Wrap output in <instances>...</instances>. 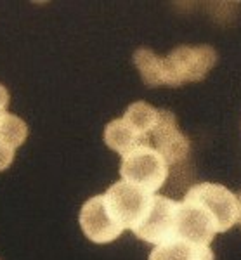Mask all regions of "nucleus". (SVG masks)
<instances>
[{
  "instance_id": "nucleus-1",
  "label": "nucleus",
  "mask_w": 241,
  "mask_h": 260,
  "mask_svg": "<svg viewBox=\"0 0 241 260\" xmlns=\"http://www.w3.org/2000/svg\"><path fill=\"white\" fill-rule=\"evenodd\" d=\"M217 62V52L210 45L177 47L162 57V85L179 87L188 82H200Z\"/></svg>"
},
{
  "instance_id": "nucleus-2",
  "label": "nucleus",
  "mask_w": 241,
  "mask_h": 260,
  "mask_svg": "<svg viewBox=\"0 0 241 260\" xmlns=\"http://www.w3.org/2000/svg\"><path fill=\"white\" fill-rule=\"evenodd\" d=\"M120 175L125 182L155 194L168 177V165L151 146H139L122 156Z\"/></svg>"
},
{
  "instance_id": "nucleus-3",
  "label": "nucleus",
  "mask_w": 241,
  "mask_h": 260,
  "mask_svg": "<svg viewBox=\"0 0 241 260\" xmlns=\"http://www.w3.org/2000/svg\"><path fill=\"white\" fill-rule=\"evenodd\" d=\"M212 217L217 233H226L238 222V196L226 186L214 182H201L189 187L184 196Z\"/></svg>"
},
{
  "instance_id": "nucleus-4",
  "label": "nucleus",
  "mask_w": 241,
  "mask_h": 260,
  "mask_svg": "<svg viewBox=\"0 0 241 260\" xmlns=\"http://www.w3.org/2000/svg\"><path fill=\"white\" fill-rule=\"evenodd\" d=\"M177 215H179V201L153 194L144 217L132 229V233L142 241L163 245L177 238Z\"/></svg>"
},
{
  "instance_id": "nucleus-5",
  "label": "nucleus",
  "mask_w": 241,
  "mask_h": 260,
  "mask_svg": "<svg viewBox=\"0 0 241 260\" xmlns=\"http://www.w3.org/2000/svg\"><path fill=\"white\" fill-rule=\"evenodd\" d=\"M104 203L109 213L124 229H134L142 220L153 194L132 184L120 180L106 191Z\"/></svg>"
},
{
  "instance_id": "nucleus-6",
  "label": "nucleus",
  "mask_w": 241,
  "mask_h": 260,
  "mask_svg": "<svg viewBox=\"0 0 241 260\" xmlns=\"http://www.w3.org/2000/svg\"><path fill=\"white\" fill-rule=\"evenodd\" d=\"M149 146L163 158L167 165H175L186 160L189 154V139L177 127L174 113L160 110L158 121L149 137Z\"/></svg>"
},
{
  "instance_id": "nucleus-7",
  "label": "nucleus",
  "mask_w": 241,
  "mask_h": 260,
  "mask_svg": "<svg viewBox=\"0 0 241 260\" xmlns=\"http://www.w3.org/2000/svg\"><path fill=\"white\" fill-rule=\"evenodd\" d=\"M78 220L83 234L94 243H109L116 240L125 231L111 217L103 194L92 196L91 200L85 201V205L80 210Z\"/></svg>"
},
{
  "instance_id": "nucleus-8",
  "label": "nucleus",
  "mask_w": 241,
  "mask_h": 260,
  "mask_svg": "<svg viewBox=\"0 0 241 260\" xmlns=\"http://www.w3.org/2000/svg\"><path fill=\"white\" fill-rule=\"evenodd\" d=\"M217 234L212 217L194 201H179V215H177V238L193 245L208 246Z\"/></svg>"
},
{
  "instance_id": "nucleus-9",
  "label": "nucleus",
  "mask_w": 241,
  "mask_h": 260,
  "mask_svg": "<svg viewBox=\"0 0 241 260\" xmlns=\"http://www.w3.org/2000/svg\"><path fill=\"white\" fill-rule=\"evenodd\" d=\"M214 251L210 246L193 245L184 240L167 241L163 245H156L149 253L147 260H214Z\"/></svg>"
},
{
  "instance_id": "nucleus-10",
  "label": "nucleus",
  "mask_w": 241,
  "mask_h": 260,
  "mask_svg": "<svg viewBox=\"0 0 241 260\" xmlns=\"http://www.w3.org/2000/svg\"><path fill=\"white\" fill-rule=\"evenodd\" d=\"M158 115H160V110H156L151 104L147 103H134L127 108L125 115H124V123L129 127L130 130H134L142 141L149 144V137H151V132H153L156 121H158Z\"/></svg>"
},
{
  "instance_id": "nucleus-11",
  "label": "nucleus",
  "mask_w": 241,
  "mask_h": 260,
  "mask_svg": "<svg viewBox=\"0 0 241 260\" xmlns=\"http://www.w3.org/2000/svg\"><path fill=\"white\" fill-rule=\"evenodd\" d=\"M104 142H106L108 148L120 153L122 156L129 153V151L139 148V146H149L147 142L142 141L134 130H130L127 127L122 118L109 121L106 125V130H104Z\"/></svg>"
},
{
  "instance_id": "nucleus-12",
  "label": "nucleus",
  "mask_w": 241,
  "mask_h": 260,
  "mask_svg": "<svg viewBox=\"0 0 241 260\" xmlns=\"http://www.w3.org/2000/svg\"><path fill=\"white\" fill-rule=\"evenodd\" d=\"M134 64L137 66L146 85H162V57H158L153 50L139 49L134 54Z\"/></svg>"
},
{
  "instance_id": "nucleus-13",
  "label": "nucleus",
  "mask_w": 241,
  "mask_h": 260,
  "mask_svg": "<svg viewBox=\"0 0 241 260\" xmlns=\"http://www.w3.org/2000/svg\"><path fill=\"white\" fill-rule=\"evenodd\" d=\"M28 137V127L19 116L6 113L0 118V144L11 149H18Z\"/></svg>"
},
{
  "instance_id": "nucleus-14",
  "label": "nucleus",
  "mask_w": 241,
  "mask_h": 260,
  "mask_svg": "<svg viewBox=\"0 0 241 260\" xmlns=\"http://www.w3.org/2000/svg\"><path fill=\"white\" fill-rule=\"evenodd\" d=\"M14 160V149L0 144V172L9 169V165Z\"/></svg>"
},
{
  "instance_id": "nucleus-15",
  "label": "nucleus",
  "mask_w": 241,
  "mask_h": 260,
  "mask_svg": "<svg viewBox=\"0 0 241 260\" xmlns=\"http://www.w3.org/2000/svg\"><path fill=\"white\" fill-rule=\"evenodd\" d=\"M7 106H9V90L0 83V118L7 113Z\"/></svg>"
},
{
  "instance_id": "nucleus-16",
  "label": "nucleus",
  "mask_w": 241,
  "mask_h": 260,
  "mask_svg": "<svg viewBox=\"0 0 241 260\" xmlns=\"http://www.w3.org/2000/svg\"><path fill=\"white\" fill-rule=\"evenodd\" d=\"M238 196V222L241 224V192L239 194H236Z\"/></svg>"
}]
</instances>
